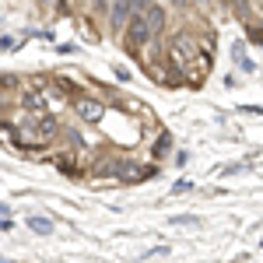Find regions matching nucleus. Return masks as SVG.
I'll return each instance as SVG.
<instances>
[{
    "label": "nucleus",
    "instance_id": "obj_1",
    "mask_svg": "<svg viewBox=\"0 0 263 263\" xmlns=\"http://www.w3.org/2000/svg\"><path fill=\"white\" fill-rule=\"evenodd\" d=\"M144 25H147V39H155V35L162 32V25H165V14H162V7H151V11L144 14Z\"/></svg>",
    "mask_w": 263,
    "mask_h": 263
},
{
    "label": "nucleus",
    "instance_id": "obj_2",
    "mask_svg": "<svg viewBox=\"0 0 263 263\" xmlns=\"http://www.w3.org/2000/svg\"><path fill=\"white\" fill-rule=\"evenodd\" d=\"M130 11H134V0H112V21H116V28L130 18Z\"/></svg>",
    "mask_w": 263,
    "mask_h": 263
},
{
    "label": "nucleus",
    "instance_id": "obj_3",
    "mask_svg": "<svg viewBox=\"0 0 263 263\" xmlns=\"http://www.w3.org/2000/svg\"><path fill=\"white\" fill-rule=\"evenodd\" d=\"M28 228L39 232V235H53V221H49L46 214H32V218H28Z\"/></svg>",
    "mask_w": 263,
    "mask_h": 263
},
{
    "label": "nucleus",
    "instance_id": "obj_4",
    "mask_svg": "<svg viewBox=\"0 0 263 263\" xmlns=\"http://www.w3.org/2000/svg\"><path fill=\"white\" fill-rule=\"evenodd\" d=\"M53 130H57V120H53V116H42V120H39V137H42V141H49Z\"/></svg>",
    "mask_w": 263,
    "mask_h": 263
},
{
    "label": "nucleus",
    "instance_id": "obj_5",
    "mask_svg": "<svg viewBox=\"0 0 263 263\" xmlns=\"http://www.w3.org/2000/svg\"><path fill=\"white\" fill-rule=\"evenodd\" d=\"M81 116H84V120H99L102 105H99V102H81Z\"/></svg>",
    "mask_w": 263,
    "mask_h": 263
},
{
    "label": "nucleus",
    "instance_id": "obj_6",
    "mask_svg": "<svg viewBox=\"0 0 263 263\" xmlns=\"http://www.w3.org/2000/svg\"><path fill=\"white\" fill-rule=\"evenodd\" d=\"M130 35H134V42H144V39H147V25H144V18H134Z\"/></svg>",
    "mask_w": 263,
    "mask_h": 263
},
{
    "label": "nucleus",
    "instance_id": "obj_7",
    "mask_svg": "<svg viewBox=\"0 0 263 263\" xmlns=\"http://www.w3.org/2000/svg\"><path fill=\"white\" fill-rule=\"evenodd\" d=\"M134 4H144V0H134Z\"/></svg>",
    "mask_w": 263,
    "mask_h": 263
},
{
    "label": "nucleus",
    "instance_id": "obj_8",
    "mask_svg": "<svg viewBox=\"0 0 263 263\" xmlns=\"http://www.w3.org/2000/svg\"><path fill=\"white\" fill-rule=\"evenodd\" d=\"M0 211H4V203H0Z\"/></svg>",
    "mask_w": 263,
    "mask_h": 263
},
{
    "label": "nucleus",
    "instance_id": "obj_9",
    "mask_svg": "<svg viewBox=\"0 0 263 263\" xmlns=\"http://www.w3.org/2000/svg\"><path fill=\"white\" fill-rule=\"evenodd\" d=\"M176 4H182V0H176Z\"/></svg>",
    "mask_w": 263,
    "mask_h": 263
}]
</instances>
